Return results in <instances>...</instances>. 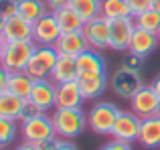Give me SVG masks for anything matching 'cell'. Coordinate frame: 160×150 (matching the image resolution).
Here are the masks:
<instances>
[{"instance_id": "cell-3", "label": "cell", "mask_w": 160, "mask_h": 150, "mask_svg": "<svg viewBox=\"0 0 160 150\" xmlns=\"http://www.w3.org/2000/svg\"><path fill=\"white\" fill-rule=\"evenodd\" d=\"M57 59H59V51L55 47L39 45L37 51L32 53V57H31V61H28L24 71L31 75L35 81H39V79H49L51 73H53V69H55Z\"/></svg>"}, {"instance_id": "cell-17", "label": "cell", "mask_w": 160, "mask_h": 150, "mask_svg": "<svg viewBox=\"0 0 160 150\" xmlns=\"http://www.w3.org/2000/svg\"><path fill=\"white\" fill-rule=\"evenodd\" d=\"M83 93L79 81H67V83H57V108H81Z\"/></svg>"}, {"instance_id": "cell-7", "label": "cell", "mask_w": 160, "mask_h": 150, "mask_svg": "<svg viewBox=\"0 0 160 150\" xmlns=\"http://www.w3.org/2000/svg\"><path fill=\"white\" fill-rule=\"evenodd\" d=\"M63 28L59 24L55 12H47L45 16H41L35 22V31H32V41L37 45H49V47H55L57 41L61 39Z\"/></svg>"}, {"instance_id": "cell-12", "label": "cell", "mask_w": 160, "mask_h": 150, "mask_svg": "<svg viewBox=\"0 0 160 150\" xmlns=\"http://www.w3.org/2000/svg\"><path fill=\"white\" fill-rule=\"evenodd\" d=\"M28 99L41 112L51 110L53 106H57V83L53 79H39V81H35Z\"/></svg>"}, {"instance_id": "cell-43", "label": "cell", "mask_w": 160, "mask_h": 150, "mask_svg": "<svg viewBox=\"0 0 160 150\" xmlns=\"http://www.w3.org/2000/svg\"><path fill=\"white\" fill-rule=\"evenodd\" d=\"M158 41H160V31H158Z\"/></svg>"}, {"instance_id": "cell-9", "label": "cell", "mask_w": 160, "mask_h": 150, "mask_svg": "<svg viewBox=\"0 0 160 150\" xmlns=\"http://www.w3.org/2000/svg\"><path fill=\"white\" fill-rule=\"evenodd\" d=\"M134 28H136L134 16L109 20V49H113V51H128Z\"/></svg>"}, {"instance_id": "cell-40", "label": "cell", "mask_w": 160, "mask_h": 150, "mask_svg": "<svg viewBox=\"0 0 160 150\" xmlns=\"http://www.w3.org/2000/svg\"><path fill=\"white\" fill-rule=\"evenodd\" d=\"M4 49H6V39L0 37V61H2V55H4Z\"/></svg>"}, {"instance_id": "cell-32", "label": "cell", "mask_w": 160, "mask_h": 150, "mask_svg": "<svg viewBox=\"0 0 160 150\" xmlns=\"http://www.w3.org/2000/svg\"><path fill=\"white\" fill-rule=\"evenodd\" d=\"M37 114H41V110L31 102V99H27V103H24V108H22V114H20L18 120H20V122H24V120L32 118V116H37Z\"/></svg>"}, {"instance_id": "cell-13", "label": "cell", "mask_w": 160, "mask_h": 150, "mask_svg": "<svg viewBox=\"0 0 160 150\" xmlns=\"http://www.w3.org/2000/svg\"><path fill=\"white\" fill-rule=\"evenodd\" d=\"M55 49L59 51V55L77 57V55H81L83 51L89 49V43H87L83 31H71V32H63L61 39L55 45Z\"/></svg>"}, {"instance_id": "cell-10", "label": "cell", "mask_w": 160, "mask_h": 150, "mask_svg": "<svg viewBox=\"0 0 160 150\" xmlns=\"http://www.w3.org/2000/svg\"><path fill=\"white\" fill-rule=\"evenodd\" d=\"M142 87V77L140 71H132V69H118L112 75V89L116 95L130 99L138 89Z\"/></svg>"}, {"instance_id": "cell-25", "label": "cell", "mask_w": 160, "mask_h": 150, "mask_svg": "<svg viewBox=\"0 0 160 150\" xmlns=\"http://www.w3.org/2000/svg\"><path fill=\"white\" fill-rule=\"evenodd\" d=\"M102 16H106L108 20H116L132 16V12L126 0H102Z\"/></svg>"}, {"instance_id": "cell-18", "label": "cell", "mask_w": 160, "mask_h": 150, "mask_svg": "<svg viewBox=\"0 0 160 150\" xmlns=\"http://www.w3.org/2000/svg\"><path fill=\"white\" fill-rule=\"evenodd\" d=\"M138 142L144 148H160V114L142 120Z\"/></svg>"}, {"instance_id": "cell-14", "label": "cell", "mask_w": 160, "mask_h": 150, "mask_svg": "<svg viewBox=\"0 0 160 150\" xmlns=\"http://www.w3.org/2000/svg\"><path fill=\"white\" fill-rule=\"evenodd\" d=\"M158 43H160L158 41V32H152V31H146V28L136 27L134 32H132V39H130L128 51L146 57V55H150V53L156 49Z\"/></svg>"}, {"instance_id": "cell-2", "label": "cell", "mask_w": 160, "mask_h": 150, "mask_svg": "<svg viewBox=\"0 0 160 150\" xmlns=\"http://www.w3.org/2000/svg\"><path fill=\"white\" fill-rule=\"evenodd\" d=\"M35 51H37L35 41H10V43L6 41V49H4L0 65H2L8 73L24 71Z\"/></svg>"}, {"instance_id": "cell-35", "label": "cell", "mask_w": 160, "mask_h": 150, "mask_svg": "<svg viewBox=\"0 0 160 150\" xmlns=\"http://www.w3.org/2000/svg\"><path fill=\"white\" fill-rule=\"evenodd\" d=\"M6 89H8V71L0 65V93H4Z\"/></svg>"}, {"instance_id": "cell-42", "label": "cell", "mask_w": 160, "mask_h": 150, "mask_svg": "<svg viewBox=\"0 0 160 150\" xmlns=\"http://www.w3.org/2000/svg\"><path fill=\"white\" fill-rule=\"evenodd\" d=\"M152 8H156V10H160V0H152Z\"/></svg>"}, {"instance_id": "cell-23", "label": "cell", "mask_w": 160, "mask_h": 150, "mask_svg": "<svg viewBox=\"0 0 160 150\" xmlns=\"http://www.w3.org/2000/svg\"><path fill=\"white\" fill-rule=\"evenodd\" d=\"M32 85H35V79H32L27 71H14V73H8V91H12V93L20 95V98L28 99Z\"/></svg>"}, {"instance_id": "cell-33", "label": "cell", "mask_w": 160, "mask_h": 150, "mask_svg": "<svg viewBox=\"0 0 160 150\" xmlns=\"http://www.w3.org/2000/svg\"><path fill=\"white\" fill-rule=\"evenodd\" d=\"M99 150H132V146H130V142H124V140H118V138H113L112 142H108V144H103Z\"/></svg>"}, {"instance_id": "cell-1", "label": "cell", "mask_w": 160, "mask_h": 150, "mask_svg": "<svg viewBox=\"0 0 160 150\" xmlns=\"http://www.w3.org/2000/svg\"><path fill=\"white\" fill-rule=\"evenodd\" d=\"M51 118L57 136L67 140L79 136L87 126V116L83 114L81 108H57Z\"/></svg>"}, {"instance_id": "cell-5", "label": "cell", "mask_w": 160, "mask_h": 150, "mask_svg": "<svg viewBox=\"0 0 160 150\" xmlns=\"http://www.w3.org/2000/svg\"><path fill=\"white\" fill-rule=\"evenodd\" d=\"M20 134L24 136L27 142H41V140H49V138H55V126H53V118L47 116L45 112L32 116V118L24 120L22 126H20Z\"/></svg>"}, {"instance_id": "cell-36", "label": "cell", "mask_w": 160, "mask_h": 150, "mask_svg": "<svg viewBox=\"0 0 160 150\" xmlns=\"http://www.w3.org/2000/svg\"><path fill=\"white\" fill-rule=\"evenodd\" d=\"M55 144H57V140L49 138V140H41V142H37V148H39V150H55Z\"/></svg>"}, {"instance_id": "cell-39", "label": "cell", "mask_w": 160, "mask_h": 150, "mask_svg": "<svg viewBox=\"0 0 160 150\" xmlns=\"http://www.w3.org/2000/svg\"><path fill=\"white\" fill-rule=\"evenodd\" d=\"M150 85H152V89L156 91V95H158V98H160V75H158L156 79H154L152 83H150Z\"/></svg>"}, {"instance_id": "cell-6", "label": "cell", "mask_w": 160, "mask_h": 150, "mask_svg": "<svg viewBox=\"0 0 160 150\" xmlns=\"http://www.w3.org/2000/svg\"><path fill=\"white\" fill-rule=\"evenodd\" d=\"M130 106L132 112L138 118H150V116H158L160 114V98L156 95V91L152 89V85H142L136 93L130 98Z\"/></svg>"}, {"instance_id": "cell-38", "label": "cell", "mask_w": 160, "mask_h": 150, "mask_svg": "<svg viewBox=\"0 0 160 150\" xmlns=\"http://www.w3.org/2000/svg\"><path fill=\"white\" fill-rule=\"evenodd\" d=\"M14 150H39V148H37V144H32V142H27V140H24V142L20 144V146H16Z\"/></svg>"}, {"instance_id": "cell-30", "label": "cell", "mask_w": 160, "mask_h": 150, "mask_svg": "<svg viewBox=\"0 0 160 150\" xmlns=\"http://www.w3.org/2000/svg\"><path fill=\"white\" fill-rule=\"evenodd\" d=\"M142 61H144L142 55H136V53L128 51V55H126L124 61H122V67L124 69H132V71H140L142 69Z\"/></svg>"}, {"instance_id": "cell-26", "label": "cell", "mask_w": 160, "mask_h": 150, "mask_svg": "<svg viewBox=\"0 0 160 150\" xmlns=\"http://www.w3.org/2000/svg\"><path fill=\"white\" fill-rule=\"evenodd\" d=\"M69 4L81 14L85 22L102 14V0H69Z\"/></svg>"}, {"instance_id": "cell-11", "label": "cell", "mask_w": 160, "mask_h": 150, "mask_svg": "<svg viewBox=\"0 0 160 150\" xmlns=\"http://www.w3.org/2000/svg\"><path fill=\"white\" fill-rule=\"evenodd\" d=\"M140 126H142V118H138L134 112H120L116 124H113L112 136L124 142H134L140 136Z\"/></svg>"}, {"instance_id": "cell-19", "label": "cell", "mask_w": 160, "mask_h": 150, "mask_svg": "<svg viewBox=\"0 0 160 150\" xmlns=\"http://www.w3.org/2000/svg\"><path fill=\"white\" fill-rule=\"evenodd\" d=\"M79 77V69H77V59L69 55H59L55 69L51 73V79L55 83H67V81H75Z\"/></svg>"}, {"instance_id": "cell-8", "label": "cell", "mask_w": 160, "mask_h": 150, "mask_svg": "<svg viewBox=\"0 0 160 150\" xmlns=\"http://www.w3.org/2000/svg\"><path fill=\"white\" fill-rule=\"evenodd\" d=\"M83 35H85L89 47L95 49V51L109 49V20L102 14L87 20L85 27H83Z\"/></svg>"}, {"instance_id": "cell-28", "label": "cell", "mask_w": 160, "mask_h": 150, "mask_svg": "<svg viewBox=\"0 0 160 150\" xmlns=\"http://www.w3.org/2000/svg\"><path fill=\"white\" fill-rule=\"evenodd\" d=\"M16 134H18V128H16L14 120L0 116V148L10 146V144L14 142Z\"/></svg>"}, {"instance_id": "cell-37", "label": "cell", "mask_w": 160, "mask_h": 150, "mask_svg": "<svg viewBox=\"0 0 160 150\" xmlns=\"http://www.w3.org/2000/svg\"><path fill=\"white\" fill-rule=\"evenodd\" d=\"M45 2H47V6L51 8V10H55V8H59V6L69 4V0H45Z\"/></svg>"}, {"instance_id": "cell-22", "label": "cell", "mask_w": 160, "mask_h": 150, "mask_svg": "<svg viewBox=\"0 0 160 150\" xmlns=\"http://www.w3.org/2000/svg\"><path fill=\"white\" fill-rule=\"evenodd\" d=\"M24 103H27L24 98H20V95L6 89L4 93H0V116L10 118V120H18L20 114H22Z\"/></svg>"}, {"instance_id": "cell-31", "label": "cell", "mask_w": 160, "mask_h": 150, "mask_svg": "<svg viewBox=\"0 0 160 150\" xmlns=\"http://www.w3.org/2000/svg\"><path fill=\"white\" fill-rule=\"evenodd\" d=\"M130 6V12L132 16H138L142 12H146L148 8H152V0H126Z\"/></svg>"}, {"instance_id": "cell-4", "label": "cell", "mask_w": 160, "mask_h": 150, "mask_svg": "<svg viewBox=\"0 0 160 150\" xmlns=\"http://www.w3.org/2000/svg\"><path fill=\"white\" fill-rule=\"evenodd\" d=\"M120 110L109 102H99L87 114V126L95 132V134H112L113 124H116Z\"/></svg>"}, {"instance_id": "cell-15", "label": "cell", "mask_w": 160, "mask_h": 150, "mask_svg": "<svg viewBox=\"0 0 160 150\" xmlns=\"http://www.w3.org/2000/svg\"><path fill=\"white\" fill-rule=\"evenodd\" d=\"M32 31H35V24L24 20L22 16H12L4 22V32L2 37L10 43V41H32Z\"/></svg>"}, {"instance_id": "cell-24", "label": "cell", "mask_w": 160, "mask_h": 150, "mask_svg": "<svg viewBox=\"0 0 160 150\" xmlns=\"http://www.w3.org/2000/svg\"><path fill=\"white\" fill-rule=\"evenodd\" d=\"M47 14V2L45 0H18V16L35 24L41 16Z\"/></svg>"}, {"instance_id": "cell-20", "label": "cell", "mask_w": 160, "mask_h": 150, "mask_svg": "<svg viewBox=\"0 0 160 150\" xmlns=\"http://www.w3.org/2000/svg\"><path fill=\"white\" fill-rule=\"evenodd\" d=\"M55 16H57L59 24H61L63 32H71V31H83V27H85V20L81 18V14H79L77 10H75L71 4H65V6H59L55 8Z\"/></svg>"}, {"instance_id": "cell-21", "label": "cell", "mask_w": 160, "mask_h": 150, "mask_svg": "<svg viewBox=\"0 0 160 150\" xmlns=\"http://www.w3.org/2000/svg\"><path fill=\"white\" fill-rule=\"evenodd\" d=\"M77 59V69H79V75H85V73H102L106 71V59L99 55V51L95 49H87L83 51L81 55L75 57Z\"/></svg>"}, {"instance_id": "cell-34", "label": "cell", "mask_w": 160, "mask_h": 150, "mask_svg": "<svg viewBox=\"0 0 160 150\" xmlns=\"http://www.w3.org/2000/svg\"><path fill=\"white\" fill-rule=\"evenodd\" d=\"M55 150H77V146H75L73 142H69L67 138H61V140H57V144H55Z\"/></svg>"}, {"instance_id": "cell-29", "label": "cell", "mask_w": 160, "mask_h": 150, "mask_svg": "<svg viewBox=\"0 0 160 150\" xmlns=\"http://www.w3.org/2000/svg\"><path fill=\"white\" fill-rule=\"evenodd\" d=\"M0 14L4 20L18 14V0H0Z\"/></svg>"}, {"instance_id": "cell-27", "label": "cell", "mask_w": 160, "mask_h": 150, "mask_svg": "<svg viewBox=\"0 0 160 150\" xmlns=\"http://www.w3.org/2000/svg\"><path fill=\"white\" fill-rule=\"evenodd\" d=\"M134 22H136V27H140V28L158 32L160 31V10H156V8H148L146 12L134 16Z\"/></svg>"}, {"instance_id": "cell-41", "label": "cell", "mask_w": 160, "mask_h": 150, "mask_svg": "<svg viewBox=\"0 0 160 150\" xmlns=\"http://www.w3.org/2000/svg\"><path fill=\"white\" fill-rule=\"evenodd\" d=\"M4 22H6V20H4L2 14H0V37H2V32H4Z\"/></svg>"}, {"instance_id": "cell-16", "label": "cell", "mask_w": 160, "mask_h": 150, "mask_svg": "<svg viewBox=\"0 0 160 150\" xmlns=\"http://www.w3.org/2000/svg\"><path fill=\"white\" fill-rule=\"evenodd\" d=\"M77 81H79V87H81L83 98L85 99H95L106 91L108 75H106V71H102V73H85V75H79Z\"/></svg>"}]
</instances>
